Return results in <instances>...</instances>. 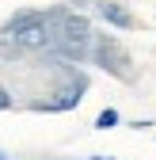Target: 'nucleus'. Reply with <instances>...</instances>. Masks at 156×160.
<instances>
[{"mask_svg": "<svg viewBox=\"0 0 156 160\" xmlns=\"http://www.w3.org/2000/svg\"><path fill=\"white\" fill-rule=\"evenodd\" d=\"M91 61L103 65L110 76H118V80H133V69H129L133 61H129V53H126V46L118 42V38H110V34H95Z\"/></svg>", "mask_w": 156, "mask_h": 160, "instance_id": "3", "label": "nucleus"}, {"mask_svg": "<svg viewBox=\"0 0 156 160\" xmlns=\"http://www.w3.org/2000/svg\"><path fill=\"white\" fill-rule=\"evenodd\" d=\"M0 46L12 50H27V53H42V50H57V34H53V19L46 12H15L4 31H0Z\"/></svg>", "mask_w": 156, "mask_h": 160, "instance_id": "1", "label": "nucleus"}, {"mask_svg": "<svg viewBox=\"0 0 156 160\" xmlns=\"http://www.w3.org/2000/svg\"><path fill=\"white\" fill-rule=\"evenodd\" d=\"M114 122H118V111H114V107H107V111H99V118H95V126H99V130H110Z\"/></svg>", "mask_w": 156, "mask_h": 160, "instance_id": "6", "label": "nucleus"}, {"mask_svg": "<svg viewBox=\"0 0 156 160\" xmlns=\"http://www.w3.org/2000/svg\"><path fill=\"white\" fill-rule=\"evenodd\" d=\"M0 111H12V95H8L4 84H0Z\"/></svg>", "mask_w": 156, "mask_h": 160, "instance_id": "7", "label": "nucleus"}, {"mask_svg": "<svg viewBox=\"0 0 156 160\" xmlns=\"http://www.w3.org/2000/svg\"><path fill=\"white\" fill-rule=\"evenodd\" d=\"M95 15H99L103 23L118 27V31H133V12L122 0H99V4H95Z\"/></svg>", "mask_w": 156, "mask_h": 160, "instance_id": "5", "label": "nucleus"}, {"mask_svg": "<svg viewBox=\"0 0 156 160\" xmlns=\"http://www.w3.org/2000/svg\"><path fill=\"white\" fill-rule=\"evenodd\" d=\"M0 160H4V152H0Z\"/></svg>", "mask_w": 156, "mask_h": 160, "instance_id": "9", "label": "nucleus"}, {"mask_svg": "<svg viewBox=\"0 0 156 160\" xmlns=\"http://www.w3.org/2000/svg\"><path fill=\"white\" fill-rule=\"evenodd\" d=\"M84 92H88V76H84V72H72V76H69L57 92H50L46 99H34L31 107H34V111H46V114H61V111L80 107Z\"/></svg>", "mask_w": 156, "mask_h": 160, "instance_id": "4", "label": "nucleus"}, {"mask_svg": "<svg viewBox=\"0 0 156 160\" xmlns=\"http://www.w3.org/2000/svg\"><path fill=\"white\" fill-rule=\"evenodd\" d=\"M53 19V34H57V53L69 57V61H84L91 57L95 46V31H91V19L80 12H69V8H57L50 12Z\"/></svg>", "mask_w": 156, "mask_h": 160, "instance_id": "2", "label": "nucleus"}, {"mask_svg": "<svg viewBox=\"0 0 156 160\" xmlns=\"http://www.w3.org/2000/svg\"><path fill=\"white\" fill-rule=\"evenodd\" d=\"M91 160H110V156H91Z\"/></svg>", "mask_w": 156, "mask_h": 160, "instance_id": "8", "label": "nucleus"}]
</instances>
